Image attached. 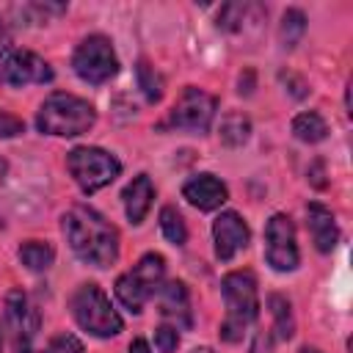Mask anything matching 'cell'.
<instances>
[{
	"instance_id": "obj_1",
	"label": "cell",
	"mask_w": 353,
	"mask_h": 353,
	"mask_svg": "<svg viewBox=\"0 0 353 353\" xmlns=\"http://www.w3.org/2000/svg\"><path fill=\"white\" fill-rule=\"evenodd\" d=\"M63 234L74 256L94 268H110L119 259V232L85 204H77L63 215Z\"/></svg>"
},
{
	"instance_id": "obj_2",
	"label": "cell",
	"mask_w": 353,
	"mask_h": 353,
	"mask_svg": "<svg viewBox=\"0 0 353 353\" xmlns=\"http://www.w3.org/2000/svg\"><path fill=\"white\" fill-rule=\"evenodd\" d=\"M94 121H97L94 105L66 91H52L36 113V127L44 135H58V138L83 135L94 127Z\"/></svg>"
},
{
	"instance_id": "obj_3",
	"label": "cell",
	"mask_w": 353,
	"mask_h": 353,
	"mask_svg": "<svg viewBox=\"0 0 353 353\" xmlns=\"http://www.w3.org/2000/svg\"><path fill=\"white\" fill-rule=\"evenodd\" d=\"M221 292L226 301V317L221 323V339L240 342L245 328L259 314V292L251 270H232L221 281Z\"/></svg>"
},
{
	"instance_id": "obj_4",
	"label": "cell",
	"mask_w": 353,
	"mask_h": 353,
	"mask_svg": "<svg viewBox=\"0 0 353 353\" xmlns=\"http://www.w3.org/2000/svg\"><path fill=\"white\" fill-rule=\"evenodd\" d=\"M69 309H72L74 323L99 339L116 336L124 325L119 312L113 309V303L108 301V295L97 284H80L69 298Z\"/></svg>"
},
{
	"instance_id": "obj_5",
	"label": "cell",
	"mask_w": 353,
	"mask_h": 353,
	"mask_svg": "<svg viewBox=\"0 0 353 353\" xmlns=\"http://www.w3.org/2000/svg\"><path fill=\"white\" fill-rule=\"evenodd\" d=\"M163 276H165V259L154 251L143 254L138 259V265L127 273H121L116 279V298L132 312V314H141L146 301L160 290L163 284Z\"/></svg>"
},
{
	"instance_id": "obj_6",
	"label": "cell",
	"mask_w": 353,
	"mask_h": 353,
	"mask_svg": "<svg viewBox=\"0 0 353 353\" xmlns=\"http://www.w3.org/2000/svg\"><path fill=\"white\" fill-rule=\"evenodd\" d=\"M66 165H69V174L74 176V182L83 193H97L121 174V163L110 152L97 149V146L72 149L66 154Z\"/></svg>"
},
{
	"instance_id": "obj_7",
	"label": "cell",
	"mask_w": 353,
	"mask_h": 353,
	"mask_svg": "<svg viewBox=\"0 0 353 353\" xmlns=\"http://www.w3.org/2000/svg\"><path fill=\"white\" fill-rule=\"evenodd\" d=\"M72 66H74L80 80H85L91 85H102L110 77H116L119 58H116V50L110 44V39L94 33V36H85L77 44V50L72 55Z\"/></svg>"
},
{
	"instance_id": "obj_8",
	"label": "cell",
	"mask_w": 353,
	"mask_h": 353,
	"mask_svg": "<svg viewBox=\"0 0 353 353\" xmlns=\"http://www.w3.org/2000/svg\"><path fill=\"white\" fill-rule=\"evenodd\" d=\"M215 97L207 94L204 88H196V85H188L176 105L171 108L168 113V127H176V130H188V132H207L212 119H215Z\"/></svg>"
},
{
	"instance_id": "obj_9",
	"label": "cell",
	"mask_w": 353,
	"mask_h": 353,
	"mask_svg": "<svg viewBox=\"0 0 353 353\" xmlns=\"http://www.w3.org/2000/svg\"><path fill=\"white\" fill-rule=\"evenodd\" d=\"M265 259L279 273H290L301 262L298 243H295V226H292V218L284 212L270 215V221L265 223Z\"/></svg>"
},
{
	"instance_id": "obj_10",
	"label": "cell",
	"mask_w": 353,
	"mask_h": 353,
	"mask_svg": "<svg viewBox=\"0 0 353 353\" xmlns=\"http://www.w3.org/2000/svg\"><path fill=\"white\" fill-rule=\"evenodd\" d=\"M52 69L44 58L30 50H8L0 55V83L6 85H30V83H50Z\"/></svg>"
},
{
	"instance_id": "obj_11",
	"label": "cell",
	"mask_w": 353,
	"mask_h": 353,
	"mask_svg": "<svg viewBox=\"0 0 353 353\" xmlns=\"http://www.w3.org/2000/svg\"><path fill=\"white\" fill-rule=\"evenodd\" d=\"M6 323L11 331L14 353H33L30 345H33V334L39 328V317L28 306V298L22 290H11L6 295Z\"/></svg>"
},
{
	"instance_id": "obj_12",
	"label": "cell",
	"mask_w": 353,
	"mask_h": 353,
	"mask_svg": "<svg viewBox=\"0 0 353 353\" xmlns=\"http://www.w3.org/2000/svg\"><path fill=\"white\" fill-rule=\"evenodd\" d=\"M248 223L234 212L226 210L212 221V243H215V256L221 262H229L237 251L248 245Z\"/></svg>"
},
{
	"instance_id": "obj_13",
	"label": "cell",
	"mask_w": 353,
	"mask_h": 353,
	"mask_svg": "<svg viewBox=\"0 0 353 353\" xmlns=\"http://www.w3.org/2000/svg\"><path fill=\"white\" fill-rule=\"evenodd\" d=\"M182 196L196 207V210H218L226 199H229V190L226 185L215 176V174H196L190 176L185 185H182Z\"/></svg>"
},
{
	"instance_id": "obj_14",
	"label": "cell",
	"mask_w": 353,
	"mask_h": 353,
	"mask_svg": "<svg viewBox=\"0 0 353 353\" xmlns=\"http://www.w3.org/2000/svg\"><path fill=\"white\" fill-rule=\"evenodd\" d=\"M306 223H309V232H312V240L317 245L320 254H328L334 251L336 240H339V229H336V221H334V212L317 201H312L306 207Z\"/></svg>"
},
{
	"instance_id": "obj_15",
	"label": "cell",
	"mask_w": 353,
	"mask_h": 353,
	"mask_svg": "<svg viewBox=\"0 0 353 353\" xmlns=\"http://www.w3.org/2000/svg\"><path fill=\"white\" fill-rule=\"evenodd\" d=\"M121 199H124V212H127V221L132 226L143 223L149 207H152V199H154V185L146 174H138L124 190H121Z\"/></svg>"
},
{
	"instance_id": "obj_16",
	"label": "cell",
	"mask_w": 353,
	"mask_h": 353,
	"mask_svg": "<svg viewBox=\"0 0 353 353\" xmlns=\"http://www.w3.org/2000/svg\"><path fill=\"white\" fill-rule=\"evenodd\" d=\"M157 301H160V312L165 317H174L176 323L190 325V295H188V287L182 281L160 284Z\"/></svg>"
},
{
	"instance_id": "obj_17",
	"label": "cell",
	"mask_w": 353,
	"mask_h": 353,
	"mask_svg": "<svg viewBox=\"0 0 353 353\" xmlns=\"http://www.w3.org/2000/svg\"><path fill=\"white\" fill-rule=\"evenodd\" d=\"M292 135L303 143H320L325 135H328V124L320 113L314 110H306V113H298L292 119Z\"/></svg>"
},
{
	"instance_id": "obj_18",
	"label": "cell",
	"mask_w": 353,
	"mask_h": 353,
	"mask_svg": "<svg viewBox=\"0 0 353 353\" xmlns=\"http://www.w3.org/2000/svg\"><path fill=\"white\" fill-rule=\"evenodd\" d=\"M268 309H270V314H273V331H276V336H279V339H292V334H295L292 303H290L284 295L273 292V295H268Z\"/></svg>"
},
{
	"instance_id": "obj_19",
	"label": "cell",
	"mask_w": 353,
	"mask_h": 353,
	"mask_svg": "<svg viewBox=\"0 0 353 353\" xmlns=\"http://www.w3.org/2000/svg\"><path fill=\"white\" fill-rule=\"evenodd\" d=\"M52 259H55V251H52V245L44 243V240H28V243L19 245V262H22L28 270H33V273L47 270V268L52 265Z\"/></svg>"
},
{
	"instance_id": "obj_20",
	"label": "cell",
	"mask_w": 353,
	"mask_h": 353,
	"mask_svg": "<svg viewBox=\"0 0 353 353\" xmlns=\"http://www.w3.org/2000/svg\"><path fill=\"white\" fill-rule=\"evenodd\" d=\"M221 143H226V146H243L245 141H248V135H251V121H248V116H243V113H237V110H232V113H226L223 119H221Z\"/></svg>"
},
{
	"instance_id": "obj_21",
	"label": "cell",
	"mask_w": 353,
	"mask_h": 353,
	"mask_svg": "<svg viewBox=\"0 0 353 353\" xmlns=\"http://www.w3.org/2000/svg\"><path fill=\"white\" fill-rule=\"evenodd\" d=\"M306 33V17L303 11L298 8H287L284 17H281V25H279V39H281V47L292 50Z\"/></svg>"
},
{
	"instance_id": "obj_22",
	"label": "cell",
	"mask_w": 353,
	"mask_h": 353,
	"mask_svg": "<svg viewBox=\"0 0 353 353\" xmlns=\"http://www.w3.org/2000/svg\"><path fill=\"white\" fill-rule=\"evenodd\" d=\"M160 232H163L165 240L174 243V245H185V240H188L185 221H182V215H179L174 207H163V210H160Z\"/></svg>"
},
{
	"instance_id": "obj_23",
	"label": "cell",
	"mask_w": 353,
	"mask_h": 353,
	"mask_svg": "<svg viewBox=\"0 0 353 353\" xmlns=\"http://www.w3.org/2000/svg\"><path fill=\"white\" fill-rule=\"evenodd\" d=\"M135 72H138V85H141L143 97L149 102H160L163 99V77L154 72V66H149L146 61H141Z\"/></svg>"
},
{
	"instance_id": "obj_24",
	"label": "cell",
	"mask_w": 353,
	"mask_h": 353,
	"mask_svg": "<svg viewBox=\"0 0 353 353\" xmlns=\"http://www.w3.org/2000/svg\"><path fill=\"white\" fill-rule=\"evenodd\" d=\"M248 11H251V6H245V3H226V6L221 8V14H218V28L226 30V33L243 30Z\"/></svg>"
},
{
	"instance_id": "obj_25",
	"label": "cell",
	"mask_w": 353,
	"mask_h": 353,
	"mask_svg": "<svg viewBox=\"0 0 353 353\" xmlns=\"http://www.w3.org/2000/svg\"><path fill=\"white\" fill-rule=\"evenodd\" d=\"M41 353H83V342L74 334H58L47 342Z\"/></svg>"
},
{
	"instance_id": "obj_26",
	"label": "cell",
	"mask_w": 353,
	"mask_h": 353,
	"mask_svg": "<svg viewBox=\"0 0 353 353\" xmlns=\"http://www.w3.org/2000/svg\"><path fill=\"white\" fill-rule=\"evenodd\" d=\"M154 345H157L160 353H174L176 345H179L176 328H174V325H160V328L154 331Z\"/></svg>"
},
{
	"instance_id": "obj_27",
	"label": "cell",
	"mask_w": 353,
	"mask_h": 353,
	"mask_svg": "<svg viewBox=\"0 0 353 353\" xmlns=\"http://www.w3.org/2000/svg\"><path fill=\"white\" fill-rule=\"evenodd\" d=\"M281 80H284L287 91H290L295 99H303V97L309 94V85H306L303 77H298V74H292V72H281Z\"/></svg>"
},
{
	"instance_id": "obj_28",
	"label": "cell",
	"mask_w": 353,
	"mask_h": 353,
	"mask_svg": "<svg viewBox=\"0 0 353 353\" xmlns=\"http://www.w3.org/2000/svg\"><path fill=\"white\" fill-rule=\"evenodd\" d=\"M22 130H25V124H22L17 116L0 113V138H14V135H19Z\"/></svg>"
},
{
	"instance_id": "obj_29",
	"label": "cell",
	"mask_w": 353,
	"mask_h": 353,
	"mask_svg": "<svg viewBox=\"0 0 353 353\" xmlns=\"http://www.w3.org/2000/svg\"><path fill=\"white\" fill-rule=\"evenodd\" d=\"M251 353H273V342L268 334H256L254 345H251Z\"/></svg>"
},
{
	"instance_id": "obj_30",
	"label": "cell",
	"mask_w": 353,
	"mask_h": 353,
	"mask_svg": "<svg viewBox=\"0 0 353 353\" xmlns=\"http://www.w3.org/2000/svg\"><path fill=\"white\" fill-rule=\"evenodd\" d=\"M8 50H11V39H8L6 22H3V17H0V55H3V52H8Z\"/></svg>"
},
{
	"instance_id": "obj_31",
	"label": "cell",
	"mask_w": 353,
	"mask_h": 353,
	"mask_svg": "<svg viewBox=\"0 0 353 353\" xmlns=\"http://www.w3.org/2000/svg\"><path fill=\"white\" fill-rule=\"evenodd\" d=\"M127 353H152V347H149L146 339H132L130 347H127Z\"/></svg>"
},
{
	"instance_id": "obj_32",
	"label": "cell",
	"mask_w": 353,
	"mask_h": 353,
	"mask_svg": "<svg viewBox=\"0 0 353 353\" xmlns=\"http://www.w3.org/2000/svg\"><path fill=\"white\" fill-rule=\"evenodd\" d=\"M309 176H312V185H314V188H323V185H325V182L320 179V176H323V165H320V163H314V171H312Z\"/></svg>"
},
{
	"instance_id": "obj_33",
	"label": "cell",
	"mask_w": 353,
	"mask_h": 353,
	"mask_svg": "<svg viewBox=\"0 0 353 353\" xmlns=\"http://www.w3.org/2000/svg\"><path fill=\"white\" fill-rule=\"evenodd\" d=\"M301 353H323V350H317V347H309V345H306V347H301Z\"/></svg>"
},
{
	"instance_id": "obj_34",
	"label": "cell",
	"mask_w": 353,
	"mask_h": 353,
	"mask_svg": "<svg viewBox=\"0 0 353 353\" xmlns=\"http://www.w3.org/2000/svg\"><path fill=\"white\" fill-rule=\"evenodd\" d=\"M193 353H215V350H212V347H196Z\"/></svg>"
},
{
	"instance_id": "obj_35",
	"label": "cell",
	"mask_w": 353,
	"mask_h": 353,
	"mask_svg": "<svg viewBox=\"0 0 353 353\" xmlns=\"http://www.w3.org/2000/svg\"><path fill=\"white\" fill-rule=\"evenodd\" d=\"M3 174H6V160H0V179H3Z\"/></svg>"
}]
</instances>
